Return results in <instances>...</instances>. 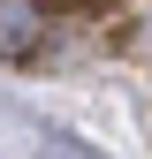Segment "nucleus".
I'll return each mask as SVG.
<instances>
[{"instance_id":"obj_1","label":"nucleus","mask_w":152,"mask_h":159,"mask_svg":"<svg viewBox=\"0 0 152 159\" xmlns=\"http://www.w3.org/2000/svg\"><path fill=\"white\" fill-rule=\"evenodd\" d=\"M38 38H46V15L38 8H0V61H31Z\"/></svg>"}]
</instances>
